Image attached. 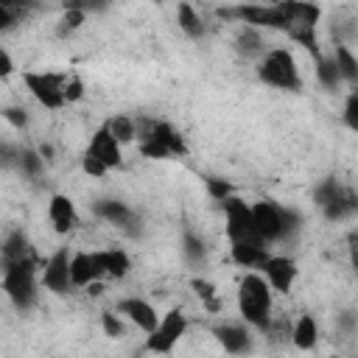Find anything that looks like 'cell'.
Returning a JSON list of instances; mask_svg holds the SVG:
<instances>
[{
    "label": "cell",
    "instance_id": "6da1fadb",
    "mask_svg": "<svg viewBox=\"0 0 358 358\" xmlns=\"http://www.w3.org/2000/svg\"><path fill=\"white\" fill-rule=\"evenodd\" d=\"M238 313L246 324L266 330L271 322V285L266 274H246L238 285Z\"/></svg>",
    "mask_w": 358,
    "mask_h": 358
},
{
    "label": "cell",
    "instance_id": "7a4b0ae2",
    "mask_svg": "<svg viewBox=\"0 0 358 358\" xmlns=\"http://www.w3.org/2000/svg\"><path fill=\"white\" fill-rule=\"evenodd\" d=\"M257 78L282 92H302V76L288 48H271L257 62Z\"/></svg>",
    "mask_w": 358,
    "mask_h": 358
},
{
    "label": "cell",
    "instance_id": "3957f363",
    "mask_svg": "<svg viewBox=\"0 0 358 358\" xmlns=\"http://www.w3.org/2000/svg\"><path fill=\"white\" fill-rule=\"evenodd\" d=\"M3 291L14 308L28 310L36 302V257L3 263Z\"/></svg>",
    "mask_w": 358,
    "mask_h": 358
},
{
    "label": "cell",
    "instance_id": "277c9868",
    "mask_svg": "<svg viewBox=\"0 0 358 358\" xmlns=\"http://www.w3.org/2000/svg\"><path fill=\"white\" fill-rule=\"evenodd\" d=\"M252 213H255V227H257V232H260V238L266 243H277V241L288 238L291 229L299 227V215L296 213H291V210H285V207H280V204H274L268 199L255 201Z\"/></svg>",
    "mask_w": 358,
    "mask_h": 358
},
{
    "label": "cell",
    "instance_id": "5b68a950",
    "mask_svg": "<svg viewBox=\"0 0 358 358\" xmlns=\"http://www.w3.org/2000/svg\"><path fill=\"white\" fill-rule=\"evenodd\" d=\"M218 17L235 20L241 25L252 28H268V31H282L285 34V17L277 3H241V6H227L218 8Z\"/></svg>",
    "mask_w": 358,
    "mask_h": 358
},
{
    "label": "cell",
    "instance_id": "8992f818",
    "mask_svg": "<svg viewBox=\"0 0 358 358\" xmlns=\"http://www.w3.org/2000/svg\"><path fill=\"white\" fill-rule=\"evenodd\" d=\"M221 210H224V221H227V238L229 243L232 241H263L257 227H255V213H252V204H246L241 196H229L221 201Z\"/></svg>",
    "mask_w": 358,
    "mask_h": 358
},
{
    "label": "cell",
    "instance_id": "52a82bcc",
    "mask_svg": "<svg viewBox=\"0 0 358 358\" xmlns=\"http://www.w3.org/2000/svg\"><path fill=\"white\" fill-rule=\"evenodd\" d=\"M64 76L59 73H22V84L25 90L45 106V109H62L67 101H64Z\"/></svg>",
    "mask_w": 358,
    "mask_h": 358
},
{
    "label": "cell",
    "instance_id": "ba28073f",
    "mask_svg": "<svg viewBox=\"0 0 358 358\" xmlns=\"http://www.w3.org/2000/svg\"><path fill=\"white\" fill-rule=\"evenodd\" d=\"M185 330H187V316L179 310V308H173V310H168L162 319H159V324H157V330H151L148 333V338H145V350L148 352H171L173 350V344L185 336Z\"/></svg>",
    "mask_w": 358,
    "mask_h": 358
},
{
    "label": "cell",
    "instance_id": "9c48e42d",
    "mask_svg": "<svg viewBox=\"0 0 358 358\" xmlns=\"http://www.w3.org/2000/svg\"><path fill=\"white\" fill-rule=\"evenodd\" d=\"M42 285L50 291V294H67L73 285V274H70V255L67 249H56L48 260H45V268H42Z\"/></svg>",
    "mask_w": 358,
    "mask_h": 358
},
{
    "label": "cell",
    "instance_id": "30bf717a",
    "mask_svg": "<svg viewBox=\"0 0 358 358\" xmlns=\"http://www.w3.org/2000/svg\"><path fill=\"white\" fill-rule=\"evenodd\" d=\"M84 154H90V157H98L106 168H117L120 162H123V154H120V143L115 140V134L109 131V126L103 123L101 129H95L92 131V137H90V145H87V151Z\"/></svg>",
    "mask_w": 358,
    "mask_h": 358
},
{
    "label": "cell",
    "instance_id": "8fae6325",
    "mask_svg": "<svg viewBox=\"0 0 358 358\" xmlns=\"http://www.w3.org/2000/svg\"><path fill=\"white\" fill-rule=\"evenodd\" d=\"M260 268H263V274H266V280H268V285L274 291H280V294H288L291 291V285L296 280V263L291 257H285V255H268Z\"/></svg>",
    "mask_w": 358,
    "mask_h": 358
},
{
    "label": "cell",
    "instance_id": "7c38bea8",
    "mask_svg": "<svg viewBox=\"0 0 358 358\" xmlns=\"http://www.w3.org/2000/svg\"><path fill=\"white\" fill-rule=\"evenodd\" d=\"M70 274H73V285L76 288H87L90 282L106 277L98 252H76V255H70Z\"/></svg>",
    "mask_w": 358,
    "mask_h": 358
},
{
    "label": "cell",
    "instance_id": "4fadbf2b",
    "mask_svg": "<svg viewBox=\"0 0 358 358\" xmlns=\"http://www.w3.org/2000/svg\"><path fill=\"white\" fill-rule=\"evenodd\" d=\"M115 310H120V313H123L134 327H140L143 333H151V330H157V324H159V316H157L154 305L145 302V299H140V296L120 299Z\"/></svg>",
    "mask_w": 358,
    "mask_h": 358
},
{
    "label": "cell",
    "instance_id": "5bb4252c",
    "mask_svg": "<svg viewBox=\"0 0 358 358\" xmlns=\"http://www.w3.org/2000/svg\"><path fill=\"white\" fill-rule=\"evenodd\" d=\"M48 218H50V224H53V229H56L59 235H67V232H73L76 224H78V210H76V204H73L70 196L53 193L50 201H48Z\"/></svg>",
    "mask_w": 358,
    "mask_h": 358
},
{
    "label": "cell",
    "instance_id": "9a60e30c",
    "mask_svg": "<svg viewBox=\"0 0 358 358\" xmlns=\"http://www.w3.org/2000/svg\"><path fill=\"white\" fill-rule=\"evenodd\" d=\"M282 17H285V31L288 28H296V25H319L322 20V8L310 0H280L277 3Z\"/></svg>",
    "mask_w": 358,
    "mask_h": 358
},
{
    "label": "cell",
    "instance_id": "2e32d148",
    "mask_svg": "<svg viewBox=\"0 0 358 358\" xmlns=\"http://www.w3.org/2000/svg\"><path fill=\"white\" fill-rule=\"evenodd\" d=\"M229 255H232V263L243 268H260L268 257V243L266 241H232Z\"/></svg>",
    "mask_w": 358,
    "mask_h": 358
},
{
    "label": "cell",
    "instance_id": "e0dca14e",
    "mask_svg": "<svg viewBox=\"0 0 358 358\" xmlns=\"http://www.w3.org/2000/svg\"><path fill=\"white\" fill-rule=\"evenodd\" d=\"M95 215L103 218V221H109V224H115V227H120V229H129L131 224H137L134 210L129 204L117 201V199H101V201H95Z\"/></svg>",
    "mask_w": 358,
    "mask_h": 358
},
{
    "label": "cell",
    "instance_id": "ac0fdd59",
    "mask_svg": "<svg viewBox=\"0 0 358 358\" xmlns=\"http://www.w3.org/2000/svg\"><path fill=\"white\" fill-rule=\"evenodd\" d=\"M215 338L227 352H246L252 347V336L243 324H221L215 327Z\"/></svg>",
    "mask_w": 358,
    "mask_h": 358
},
{
    "label": "cell",
    "instance_id": "d6986e66",
    "mask_svg": "<svg viewBox=\"0 0 358 358\" xmlns=\"http://www.w3.org/2000/svg\"><path fill=\"white\" fill-rule=\"evenodd\" d=\"M322 213H324L327 221H344V218H350V215L358 213V196H352L350 190L341 187V190L322 207Z\"/></svg>",
    "mask_w": 358,
    "mask_h": 358
},
{
    "label": "cell",
    "instance_id": "ffe728a7",
    "mask_svg": "<svg viewBox=\"0 0 358 358\" xmlns=\"http://www.w3.org/2000/svg\"><path fill=\"white\" fill-rule=\"evenodd\" d=\"M235 50L243 56V59H255V56H263L266 48H263V36H260V28H252V25H241L238 36H235Z\"/></svg>",
    "mask_w": 358,
    "mask_h": 358
},
{
    "label": "cell",
    "instance_id": "44dd1931",
    "mask_svg": "<svg viewBox=\"0 0 358 358\" xmlns=\"http://www.w3.org/2000/svg\"><path fill=\"white\" fill-rule=\"evenodd\" d=\"M291 341L299 347V350H313L316 341H319V324L310 313H302L291 330Z\"/></svg>",
    "mask_w": 358,
    "mask_h": 358
},
{
    "label": "cell",
    "instance_id": "7402d4cb",
    "mask_svg": "<svg viewBox=\"0 0 358 358\" xmlns=\"http://www.w3.org/2000/svg\"><path fill=\"white\" fill-rule=\"evenodd\" d=\"M98 255H101V263H103V274H106V277L123 280V277L129 274L131 260H129V255H126L123 249H103V252H98Z\"/></svg>",
    "mask_w": 358,
    "mask_h": 358
},
{
    "label": "cell",
    "instance_id": "603a6c76",
    "mask_svg": "<svg viewBox=\"0 0 358 358\" xmlns=\"http://www.w3.org/2000/svg\"><path fill=\"white\" fill-rule=\"evenodd\" d=\"M151 134H154L157 140H162L173 157H185V154H187V145H185L182 134H179V131H176L171 123H165V120H154V126H151ZM143 140H145V137H143Z\"/></svg>",
    "mask_w": 358,
    "mask_h": 358
},
{
    "label": "cell",
    "instance_id": "cb8c5ba5",
    "mask_svg": "<svg viewBox=\"0 0 358 358\" xmlns=\"http://www.w3.org/2000/svg\"><path fill=\"white\" fill-rule=\"evenodd\" d=\"M22 257H34V249H31L28 235L22 229H14L3 241V263L6 260H22Z\"/></svg>",
    "mask_w": 358,
    "mask_h": 358
},
{
    "label": "cell",
    "instance_id": "d4e9b609",
    "mask_svg": "<svg viewBox=\"0 0 358 358\" xmlns=\"http://www.w3.org/2000/svg\"><path fill=\"white\" fill-rule=\"evenodd\" d=\"M333 59H336V67L341 73V81L347 84H358V56L347 48V45H336L333 48Z\"/></svg>",
    "mask_w": 358,
    "mask_h": 358
},
{
    "label": "cell",
    "instance_id": "484cf974",
    "mask_svg": "<svg viewBox=\"0 0 358 358\" xmlns=\"http://www.w3.org/2000/svg\"><path fill=\"white\" fill-rule=\"evenodd\" d=\"M176 22H179V28H182L190 39L204 36V22H201V17L196 14V8H193L187 0H182V3L176 6Z\"/></svg>",
    "mask_w": 358,
    "mask_h": 358
},
{
    "label": "cell",
    "instance_id": "4316f807",
    "mask_svg": "<svg viewBox=\"0 0 358 358\" xmlns=\"http://www.w3.org/2000/svg\"><path fill=\"white\" fill-rule=\"evenodd\" d=\"M106 126H109V131L115 134V140H117L120 145L137 143V120H131L129 115H115V117L106 120Z\"/></svg>",
    "mask_w": 358,
    "mask_h": 358
},
{
    "label": "cell",
    "instance_id": "83f0119b",
    "mask_svg": "<svg viewBox=\"0 0 358 358\" xmlns=\"http://www.w3.org/2000/svg\"><path fill=\"white\" fill-rule=\"evenodd\" d=\"M316 78H319V84L327 87V90H336V87L341 84V73H338L333 56H319V59H316Z\"/></svg>",
    "mask_w": 358,
    "mask_h": 358
},
{
    "label": "cell",
    "instance_id": "f1b7e54d",
    "mask_svg": "<svg viewBox=\"0 0 358 358\" xmlns=\"http://www.w3.org/2000/svg\"><path fill=\"white\" fill-rule=\"evenodd\" d=\"M84 20H87V11H81V8H64L62 17H59V22H56V34L59 36H70V34H76L84 25Z\"/></svg>",
    "mask_w": 358,
    "mask_h": 358
},
{
    "label": "cell",
    "instance_id": "f546056e",
    "mask_svg": "<svg viewBox=\"0 0 358 358\" xmlns=\"http://www.w3.org/2000/svg\"><path fill=\"white\" fill-rule=\"evenodd\" d=\"M190 288L196 291V296L201 299V305L210 310V313H215V310H221V302H218V296H215V285L210 282V280H201V277H193V282H190Z\"/></svg>",
    "mask_w": 358,
    "mask_h": 358
},
{
    "label": "cell",
    "instance_id": "4dcf8cb0",
    "mask_svg": "<svg viewBox=\"0 0 358 358\" xmlns=\"http://www.w3.org/2000/svg\"><path fill=\"white\" fill-rule=\"evenodd\" d=\"M182 255L190 260V263H201L204 260V255H207V243H204V238H199L196 232H185L182 235Z\"/></svg>",
    "mask_w": 358,
    "mask_h": 358
},
{
    "label": "cell",
    "instance_id": "1f68e13d",
    "mask_svg": "<svg viewBox=\"0 0 358 358\" xmlns=\"http://www.w3.org/2000/svg\"><path fill=\"white\" fill-rule=\"evenodd\" d=\"M17 165H20V171H22L25 176L36 179V176H39V173L45 171V157H42L39 151L22 148V151H20V159H17Z\"/></svg>",
    "mask_w": 358,
    "mask_h": 358
},
{
    "label": "cell",
    "instance_id": "d6a6232c",
    "mask_svg": "<svg viewBox=\"0 0 358 358\" xmlns=\"http://www.w3.org/2000/svg\"><path fill=\"white\" fill-rule=\"evenodd\" d=\"M137 145H140V154L148 157V159H168V157H173V154L168 151V145H165L162 140H157L154 134H148V137L140 140Z\"/></svg>",
    "mask_w": 358,
    "mask_h": 358
},
{
    "label": "cell",
    "instance_id": "836d02e7",
    "mask_svg": "<svg viewBox=\"0 0 358 358\" xmlns=\"http://www.w3.org/2000/svg\"><path fill=\"white\" fill-rule=\"evenodd\" d=\"M341 117H344V126H347L350 131H355V134H358V90H352V92L347 95Z\"/></svg>",
    "mask_w": 358,
    "mask_h": 358
},
{
    "label": "cell",
    "instance_id": "e575fe53",
    "mask_svg": "<svg viewBox=\"0 0 358 358\" xmlns=\"http://www.w3.org/2000/svg\"><path fill=\"white\" fill-rule=\"evenodd\" d=\"M204 185H207V193H210V199H215V201H224V199H229L235 190H232V185L227 182V179H218V176H207L204 179Z\"/></svg>",
    "mask_w": 358,
    "mask_h": 358
},
{
    "label": "cell",
    "instance_id": "d590c367",
    "mask_svg": "<svg viewBox=\"0 0 358 358\" xmlns=\"http://www.w3.org/2000/svg\"><path fill=\"white\" fill-rule=\"evenodd\" d=\"M338 190H341V185H338L336 179H324V182H319V185H316V190H313V201H316L319 207H324V204H327Z\"/></svg>",
    "mask_w": 358,
    "mask_h": 358
},
{
    "label": "cell",
    "instance_id": "8d00e7d4",
    "mask_svg": "<svg viewBox=\"0 0 358 358\" xmlns=\"http://www.w3.org/2000/svg\"><path fill=\"white\" fill-rule=\"evenodd\" d=\"M101 327H103V333L106 336H112V338H120L123 336V322H120V310H106V313H101Z\"/></svg>",
    "mask_w": 358,
    "mask_h": 358
},
{
    "label": "cell",
    "instance_id": "74e56055",
    "mask_svg": "<svg viewBox=\"0 0 358 358\" xmlns=\"http://www.w3.org/2000/svg\"><path fill=\"white\" fill-rule=\"evenodd\" d=\"M64 8H81L87 14H95V11H106L112 6V0H62Z\"/></svg>",
    "mask_w": 358,
    "mask_h": 358
},
{
    "label": "cell",
    "instance_id": "f35d334b",
    "mask_svg": "<svg viewBox=\"0 0 358 358\" xmlns=\"http://www.w3.org/2000/svg\"><path fill=\"white\" fill-rule=\"evenodd\" d=\"M81 171H84L87 176H92V179H103L109 168H106V165H103L98 157H90V154H84V157H81Z\"/></svg>",
    "mask_w": 358,
    "mask_h": 358
},
{
    "label": "cell",
    "instance_id": "ab89813d",
    "mask_svg": "<svg viewBox=\"0 0 358 358\" xmlns=\"http://www.w3.org/2000/svg\"><path fill=\"white\" fill-rule=\"evenodd\" d=\"M81 95H84V84H81V78H78V76H70V78L64 81V101L73 103V101H78Z\"/></svg>",
    "mask_w": 358,
    "mask_h": 358
},
{
    "label": "cell",
    "instance_id": "60d3db41",
    "mask_svg": "<svg viewBox=\"0 0 358 358\" xmlns=\"http://www.w3.org/2000/svg\"><path fill=\"white\" fill-rule=\"evenodd\" d=\"M3 117H6L14 129H22V126L28 123V115H25V109H20V106H6V109H3Z\"/></svg>",
    "mask_w": 358,
    "mask_h": 358
},
{
    "label": "cell",
    "instance_id": "b9f144b4",
    "mask_svg": "<svg viewBox=\"0 0 358 358\" xmlns=\"http://www.w3.org/2000/svg\"><path fill=\"white\" fill-rule=\"evenodd\" d=\"M14 22H17V8H6V6H0V28L8 31V28H14Z\"/></svg>",
    "mask_w": 358,
    "mask_h": 358
},
{
    "label": "cell",
    "instance_id": "7bdbcfd3",
    "mask_svg": "<svg viewBox=\"0 0 358 358\" xmlns=\"http://www.w3.org/2000/svg\"><path fill=\"white\" fill-rule=\"evenodd\" d=\"M347 249H350V263H352V268L358 271V229L347 235Z\"/></svg>",
    "mask_w": 358,
    "mask_h": 358
},
{
    "label": "cell",
    "instance_id": "ee69618b",
    "mask_svg": "<svg viewBox=\"0 0 358 358\" xmlns=\"http://www.w3.org/2000/svg\"><path fill=\"white\" fill-rule=\"evenodd\" d=\"M11 70H14V62H11L8 50H3V53H0V76L6 78V76H11Z\"/></svg>",
    "mask_w": 358,
    "mask_h": 358
},
{
    "label": "cell",
    "instance_id": "f6af8a7d",
    "mask_svg": "<svg viewBox=\"0 0 358 358\" xmlns=\"http://www.w3.org/2000/svg\"><path fill=\"white\" fill-rule=\"evenodd\" d=\"M28 0H0V6H6V8H17L20 11V6H25Z\"/></svg>",
    "mask_w": 358,
    "mask_h": 358
},
{
    "label": "cell",
    "instance_id": "bcb514c9",
    "mask_svg": "<svg viewBox=\"0 0 358 358\" xmlns=\"http://www.w3.org/2000/svg\"><path fill=\"white\" fill-rule=\"evenodd\" d=\"M266 3H280V0H266Z\"/></svg>",
    "mask_w": 358,
    "mask_h": 358
}]
</instances>
